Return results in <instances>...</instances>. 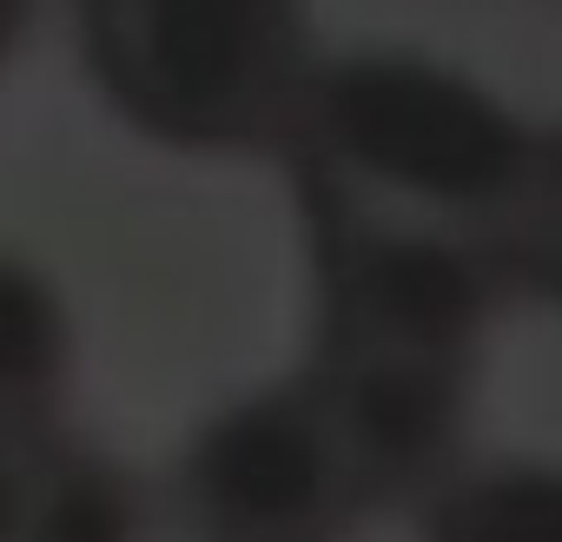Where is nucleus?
Segmentation results:
<instances>
[{
  "mask_svg": "<svg viewBox=\"0 0 562 542\" xmlns=\"http://www.w3.org/2000/svg\"><path fill=\"white\" fill-rule=\"evenodd\" d=\"M74 371H80V325L54 271L27 251L0 245V430L34 437L74 424Z\"/></svg>",
  "mask_w": 562,
  "mask_h": 542,
  "instance_id": "7ed1b4c3",
  "label": "nucleus"
},
{
  "mask_svg": "<svg viewBox=\"0 0 562 542\" xmlns=\"http://www.w3.org/2000/svg\"><path fill=\"white\" fill-rule=\"evenodd\" d=\"M430 542H562V470H476L430 503Z\"/></svg>",
  "mask_w": 562,
  "mask_h": 542,
  "instance_id": "39448f33",
  "label": "nucleus"
},
{
  "mask_svg": "<svg viewBox=\"0 0 562 542\" xmlns=\"http://www.w3.org/2000/svg\"><path fill=\"white\" fill-rule=\"evenodd\" d=\"M278 159L292 166L312 264L424 258L509 279L529 133L483 87L411 54L331 60Z\"/></svg>",
  "mask_w": 562,
  "mask_h": 542,
  "instance_id": "f257e3e1",
  "label": "nucleus"
},
{
  "mask_svg": "<svg viewBox=\"0 0 562 542\" xmlns=\"http://www.w3.org/2000/svg\"><path fill=\"white\" fill-rule=\"evenodd\" d=\"M34 8L41 0H0V74L14 67V54H21V41L34 27Z\"/></svg>",
  "mask_w": 562,
  "mask_h": 542,
  "instance_id": "6e6552de",
  "label": "nucleus"
},
{
  "mask_svg": "<svg viewBox=\"0 0 562 542\" xmlns=\"http://www.w3.org/2000/svg\"><path fill=\"white\" fill-rule=\"evenodd\" d=\"M74 47L139 139L199 159L285 153L325 67L305 0H74Z\"/></svg>",
  "mask_w": 562,
  "mask_h": 542,
  "instance_id": "f03ea898",
  "label": "nucleus"
},
{
  "mask_svg": "<svg viewBox=\"0 0 562 542\" xmlns=\"http://www.w3.org/2000/svg\"><path fill=\"white\" fill-rule=\"evenodd\" d=\"M509 279L562 305V133L529 139V166L509 205Z\"/></svg>",
  "mask_w": 562,
  "mask_h": 542,
  "instance_id": "423d86ee",
  "label": "nucleus"
},
{
  "mask_svg": "<svg viewBox=\"0 0 562 542\" xmlns=\"http://www.w3.org/2000/svg\"><path fill=\"white\" fill-rule=\"evenodd\" d=\"M54 430H34V437H8L0 430V542H21L27 529V503H34V463H41V443Z\"/></svg>",
  "mask_w": 562,
  "mask_h": 542,
  "instance_id": "0eeeda50",
  "label": "nucleus"
},
{
  "mask_svg": "<svg viewBox=\"0 0 562 542\" xmlns=\"http://www.w3.org/2000/svg\"><path fill=\"white\" fill-rule=\"evenodd\" d=\"M139 529H146V496L133 470L113 450L87 443L74 424H60L41 443L21 542H139Z\"/></svg>",
  "mask_w": 562,
  "mask_h": 542,
  "instance_id": "20e7f679",
  "label": "nucleus"
}]
</instances>
